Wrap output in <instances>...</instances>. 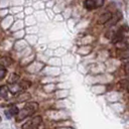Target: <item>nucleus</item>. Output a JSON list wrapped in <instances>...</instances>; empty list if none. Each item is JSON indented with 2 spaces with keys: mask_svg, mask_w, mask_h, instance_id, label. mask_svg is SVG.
<instances>
[{
  "mask_svg": "<svg viewBox=\"0 0 129 129\" xmlns=\"http://www.w3.org/2000/svg\"><path fill=\"white\" fill-rule=\"evenodd\" d=\"M8 91H9V88L7 86H1L0 87V97L1 98H7Z\"/></svg>",
  "mask_w": 129,
  "mask_h": 129,
  "instance_id": "7",
  "label": "nucleus"
},
{
  "mask_svg": "<svg viewBox=\"0 0 129 129\" xmlns=\"http://www.w3.org/2000/svg\"><path fill=\"white\" fill-rule=\"evenodd\" d=\"M127 88H128V91H129V84H128V87Z\"/></svg>",
  "mask_w": 129,
  "mask_h": 129,
  "instance_id": "12",
  "label": "nucleus"
},
{
  "mask_svg": "<svg viewBox=\"0 0 129 129\" xmlns=\"http://www.w3.org/2000/svg\"><path fill=\"white\" fill-rule=\"evenodd\" d=\"M111 18H112V13H111V12L103 13L102 15H100V17H99L97 23H98V24H105V23H107Z\"/></svg>",
  "mask_w": 129,
  "mask_h": 129,
  "instance_id": "4",
  "label": "nucleus"
},
{
  "mask_svg": "<svg viewBox=\"0 0 129 129\" xmlns=\"http://www.w3.org/2000/svg\"><path fill=\"white\" fill-rule=\"evenodd\" d=\"M38 109V104L35 102L32 103H27L20 111H18V113L16 114V122H20L24 119H26L28 116L32 115L35 111H37Z\"/></svg>",
  "mask_w": 129,
  "mask_h": 129,
  "instance_id": "1",
  "label": "nucleus"
},
{
  "mask_svg": "<svg viewBox=\"0 0 129 129\" xmlns=\"http://www.w3.org/2000/svg\"><path fill=\"white\" fill-rule=\"evenodd\" d=\"M116 46L121 49H129V37H122L121 39L117 40Z\"/></svg>",
  "mask_w": 129,
  "mask_h": 129,
  "instance_id": "3",
  "label": "nucleus"
},
{
  "mask_svg": "<svg viewBox=\"0 0 129 129\" xmlns=\"http://www.w3.org/2000/svg\"><path fill=\"white\" fill-rule=\"evenodd\" d=\"M41 122H42V118L40 116H35L31 120L25 122L22 125V129H35L41 124Z\"/></svg>",
  "mask_w": 129,
  "mask_h": 129,
  "instance_id": "2",
  "label": "nucleus"
},
{
  "mask_svg": "<svg viewBox=\"0 0 129 129\" xmlns=\"http://www.w3.org/2000/svg\"><path fill=\"white\" fill-rule=\"evenodd\" d=\"M125 72H126V74H127V75H129V63L125 67Z\"/></svg>",
  "mask_w": 129,
  "mask_h": 129,
  "instance_id": "11",
  "label": "nucleus"
},
{
  "mask_svg": "<svg viewBox=\"0 0 129 129\" xmlns=\"http://www.w3.org/2000/svg\"><path fill=\"white\" fill-rule=\"evenodd\" d=\"M11 62H12V60H11L10 57H8V56H4V57L0 58V64H2V66H4V67L10 66Z\"/></svg>",
  "mask_w": 129,
  "mask_h": 129,
  "instance_id": "8",
  "label": "nucleus"
},
{
  "mask_svg": "<svg viewBox=\"0 0 129 129\" xmlns=\"http://www.w3.org/2000/svg\"><path fill=\"white\" fill-rule=\"evenodd\" d=\"M6 75V70L4 68H0V81L5 77Z\"/></svg>",
  "mask_w": 129,
  "mask_h": 129,
  "instance_id": "9",
  "label": "nucleus"
},
{
  "mask_svg": "<svg viewBox=\"0 0 129 129\" xmlns=\"http://www.w3.org/2000/svg\"><path fill=\"white\" fill-rule=\"evenodd\" d=\"M18 108L16 106H10L6 111H5V115L7 118H12L13 116H16V114L18 113Z\"/></svg>",
  "mask_w": 129,
  "mask_h": 129,
  "instance_id": "5",
  "label": "nucleus"
},
{
  "mask_svg": "<svg viewBox=\"0 0 129 129\" xmlns=\"http://www.w3.org/2000/svg\"><path fill=\"white\" fill-rule=\"evenodd\" d=\"M105 0H95V3H96V7H101L103 6Z\"/></svg>",
  "mask_w": 129,
  "mask_h": 129,
  "instance_id": "10",
  "label": "nucleus"
},
{
  "mask_svg": "<svg viewBox=\"0 0 129 129\" xmlns=\"http://www.w3.org/2000/svg\"><path fill=\"white\" fill-rule=\"evenodd\" d=\"M84 6L86 9L88 10H92L96 7V3H95V0H86L84 2Z\"/></svg>",
  "mask_w": 129,
  "mask_h": 129,
  "instance_id": "6",
  "label": "nucleus"
},
{
  "mask_svg": "<svg viewBox=\"0 0 129 129\" xmlns=\"http://www.w3.org/2000/svg\"><path fill=\"white\" fill-rule=\"evenodd\" d=\"M0 121H1V116H0Z\"/></svg>",
  "mask_w": 129,
  "mask_h": 129,
  "instance_id": "13",
  "label": "nucleus"
}]
</instances>
